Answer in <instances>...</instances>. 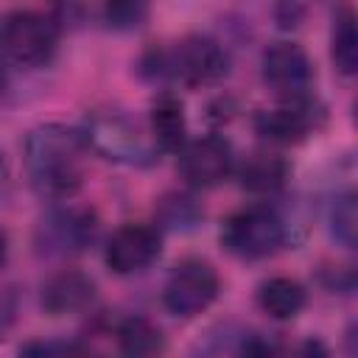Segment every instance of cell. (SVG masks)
Masks as SVG:
<instances>
[{
	"instance_id": "3957f363",
	"label": "cell",
	"mask_w": 358,
	"mask_h": 358,
	"mask_svg": "<svg viewBox=\"0 0 358 358\" xmlns=\"http://www.w3.org/2000/svg\"><path fill=\"white\" fill-rule=\"evenodd\" d=\"M285 243V221L268 204H246L224 221L221 246L241 260H263Z\"/></svg>"
},
{
	"instance_id": "9c48e42d",
	"label": "cell",
	"mask_w": 358,
	"mask_h": 358,
	"mask_svg": "<svg viewBox=\"0 0 358 358\" xmlns=\"http://www.w3.org/2000/svg\"><path fill=\"white\" fill-rule=\"evenodd\" d=\"M162 252V238L154 227L145 224H123L117 227L103 249V260L115 274H137L145 271Z\"/></svg>"
},
{
	"instance_id": "ac0fdd59",
	"label": "cell",
	"mask_w": 358,
	"mask_h": 358,
	"mask_svg": "<svg viewBox=\"0 0 358 358\" xmlns=\"http://www.w3.org/2000/svg\"><path fill=\"white\" fill-rule=\"evenodd\" d=\"M201 207L196 199L185 196V193H168L159 204H157V218L162 221V227L168 229H190L201 221Z\"/></svg>"
},
{
	"instance_id": "52a82bcc",
	"label": "cell",
	"mask_w": 358,
	"mask_h": 358,
	"mask_svg": "<svg viewBox=\"0 0 358 358\" xmlns=\"http://www.w3.org/2000/svg\"><path fill=\"white\" fill-rule=\"evenodd\" d=\"M263 84L285 103L308 101L313 87V64L302 45L296 42H274L263 50L260 62Z\"/></svg>"
},
{
	"instance_id": "8fae6325",
	"label": "cell",
	"mask_w": 358,
	"mask_h": 358,
	"mask_svg": "<svg viewBox=\"0 0 358 358\" xmlns=\"http://www.w3.org/2000/svg\"><path fill=\"white\" fill-rule=\"evenodd\" d=\"M92 299H95V280L76 268L50 274L42 282V294H39V302L50 316L81 313L92 305Z\"/></svg>"
},
{
	"instance_id": "7c38bea8",
	"label": "cell",
	"mask_w": 358,
	"mask_h": 358,
	"mask_svg": "<svg viewBox=\"0 0 358 358\" xmlns=\"http://www.w3.org/2000/svg\"><path fill=\"white\" fill-rule=\"evenodd\" d=\"M313 129V115H310V101L299 103H285L277 109H263L255 115V131L274 145H294L308 137Z\"/></svg>"
},
{
	"instance_id": "603a6c76",
	"label": "cell",
	"mask_w": 358,
	"mask_h": 358,
	"mask_svg": "<svg viewBox=\"0 0 358 358\" xmlns=\"http://www.w3.org/2000/svg\"><path fill=\"white\" fill-rule=\"evenodd\" d=\"M6 87H8V76H6V67H3V62H0V95L6 92Z\"/></svg>"
},
{
	"instance_id": "2e32d148",
	"label": "cell",
	"mask_w": 358,
	"mask_h": 358,
	"mask_svg": "<svg viewBox=\"0 0 358 358\" xmlns=\"http://www.w3.org/2000/svg\"><path fill=\"white\" fill-rule=\"evenodd\" d=\"M117 347L126 355H157L165 350V336L145 316H129L117 327Z\"/></svg>"
},
{
	"instance_id": "7402d4cb",
	"label": "cell",
	"mask_w": 358,
	"mask_h": 358,
	"mask_svg": "<svg viewBox=\"0 0 358 358\" xmlns=\"http://www.w3.org/2000/svg\"><path fill=\"white\" fill-rule=\"evenodd\" d=\"M6 260H8V238H6V232L0 229V268L6 266Z\"/></svg>"
},
{
	"instance_id": "7a4b0ae2",
	"label": "cell",
	"mask_w": 358,
	"mask_h": 358,
	"mask_svg": "<svg viewBox=\"0 0 358 358\" xmlns=\"http://www.w3.org/2000/svg\"><path fill=\"white\" fill-rule=\"evenodd\" d=\"M143 73L159 81L201 87L218 81L227 73V53L215 39L204 34H190L171 42L168 48L151 50L143 62Z\"/></svg>"
},
{
	"instance_id": "44dd1931",
	"label": "cell",
	"mask_w": 358,
	"mask_h": 358,
	"mask_svg": "<svg viewBox=\"0 0 358 358\" xmlns=\"http://www.w3.org/2000/svg\"><path fill=\"white\" fill-rule=\"evenodd\" d=\"M84 347L81 344H70V341H34V344H25L20 352H34V355H67V352H81Z\"/></svg>"
},
{
	"instance_id": "5bb4252c",
	"label": "cell",
	"mask_w": 358,
	"mask_h": 358,
	"mask_svg": "<svg viewBox=\"0 0 358 358\" xmlns=\"http://www.w3.org/2000/svg\"><path fill=\"white\" fill-rule=\"evenodd\" d=\"M257 305L277 322H288L299 316L308 305L305 288L291 277H271L257 288Z\"/></svg>"
},
{
	"instance_id": "277c9868",
	"label": "cell",
	"mask_w": 358,
	"mask_h": 358,
	"mask_svg": "<svg viewBox=\"0 0 358 358\" xmlns=\"http://www.w3.org/2000/svg\"><path fill=\"white\" fill-rule=\"evenodd\" d=\"M59 42L56 22L39 11H11L0 20V53L22 67H42Z\"/></svg>"
},
{
	"instance_id": "d6986e66",
	"label": "cell",
	"mask_w": 358,
	"mask_h": 358,
	"mask_svg": "<svg viewBox=\"0 0 358 358\" xmlns=\"http://www.w3.org/2000/svg\"><path fill=\"white\" fill-rule=\"evenodd\" d=\"M151 0H103V20L115 31H134L148 20Z\"/></svg>"
},
{
	"instance_id": "8992f818",
	"label": "cell",
	"mask_w": 358,
	"mask_h": 358,
	"mask_svg": "<svg viewBox=\"0 0 358 358\" xmlns=\"http://www.w3.org/2000/svg\"><path fill=\"white\" fill-rule=\"evenodd\" d=\"M218 291H221V280L210 263L185 260L171 271L162 288V305L168 313L179 319H193L215 302Z\"/></svg>"
},
{
	"instance_id": "30bf717a",
	"label": "cell",
	"mask_w": 358,
	"mask_h": 358,
	"mask_svg": "<svg viewBox=\"0 0 358 358\" xmlns=\"http://www.w3.org/2000/svg\"><path fill=\"white\" fill-rule=\"evenodd\" d=\"M95 232H98V221L90 210L62 207V210H53L39 224L36 243L48 255H73V252L87 249L95 241Z\"/></svg>"
},
{
	"instance_id": "9a60e30c",
	"label": "cell",
	"mask_w": 358,
	"mask_h": 358,
	"mask_svg": "<svg viewBox=\"0 0 358 358\" xmlns=\"http://www.w3.org/2000/svg\"><path fill=\"white\" fill-rule=\"evenodd\" d=\"M238 179L252 193H277L288 179V162L268 151H255L238 165Z\"/></svg>"
},
{
	"instance_id": "4fadbf2b",
	"label": "cell",
	"mask_w": 358,
	"mask_h": 358,
	"mask_svg": "<svg viewBox=\"0 0 358 358\" xmlns=\"http://www.w3.org/2000/svg\"><path fill=\"white\" fill-rule=\"evenodd\" d=\"M151 137L159 151H179L187 143V120L182 101L173 95H159L151 106Z\"/></svg>"
},
{
	"instance_id": "5b68a950",
	"label": "cell",
	"mask_w": 358,
	"mask_h": 358,
	"mask_svg": "<svg viewBox=\"0 0 358 358\" xmlns=\"http://www.w3.org/2000/svg\"><path fill=\"white\" fill-rule=\"evenodd\" d=\"M84 143L109 162L120 165H148L154 162V151L148 140L140 134L134 120L120 112H92L81 131Z\"/></svg>"
},
{
	"instance_id": "ba28073f",
	"label": "cell",
	"mask_w": 358,
	"mask_h": 358,
	"mask_svg": "<svg viewBox=\"0 0 358 358\" xmlns=\"http://www.w3.org/2000/svg\"><path fill=\"white\" fill-rule=\"evenodd\" d=\"M235 171L229 140L207 134L179 148V173L190 187H215Z\"/></svg>"
},
{
	"instance_id": "6da1fadb",
	"label": "cell",
	"mask_w": 358,
	"mask_h": 358,
	"mask_svg": "<svg viewBox=\"0 0 358 358\" xmlns=\"http://www.w3.org/2000/svg\"><path fill=\"white\" fill-rule=\"evenodd\" d=\"M84 137L62 123H45L25 140V168L34 187L50 199H67L84 179Z\"/></svg>"
},
{
	"instance_id": "ffe728a7",
	"label": "cell",
	"mask_w": 358,
	"mask_h": 358,
	"mask_svg": "<svg viewBox=\"0 0 358 358\" xmlns=\"http://www.w3.org/2000/svg\"><path fill=\"white\" fill-rule=\"evenodd\" d=\"M355 229H358V213H355V196L344 193L336 199L330 210V232L344 249H355Z\"/></svg>"
},
{
	"instance_id": "e0dca14e",
	"label": "cell",
	"mask_w": 358,
	"mask_h": 358,
	"mask_svg": "<svg viewBox=\"0 0 358 358\" xmlns=\"http://www.w3.org/2000/svg\"><path fill=\"white\" fill-rule=\"evenodd\" d=\"M330 56L341 76H352L358 70V36H355V17L350 8H344L336 17L330 36Z\"/></svg>"
}]
</instances>
